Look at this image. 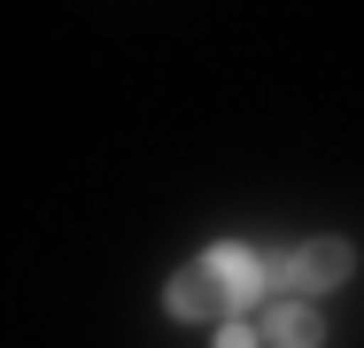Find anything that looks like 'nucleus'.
<instances>
[{"instance_id": "4", "label": "nucleus", "mask_w": 364, "mask_h": 348, "mask_svg": "<svg viewBox=\"0 0 364 348\" xmlns=\"http://www.w3.org/2000/svg\"><path fill=\"white\" fill-rule=\"evenodd\" d=\"M218 348H256V333H248V325L232 317V325H218Z\"/></svg>"}, {"instance_id": "2", "label": "nucleus", "mask_w": 364, "mask_h": 348, "mask_svg": "<svg viewBox=\"0 0 364 348\" xmlns=\"http://www.w3.org/2000/svg\"><path fill=\"white\" fill-rule=\"evenodd\" d=\"M349 263H357L349 240H333V232H326V240H302V248H294V286H302V294H326V286L349 278Z\"/></svg>"}, {"instance_id": "3", "label": "nucleus", "mask_w": 364, "mask_h": 348, "mask_svg": "<svg viewBox=\"0 0 364 348\" xmlns=\"http://www.w3.org/2000/svg\"><path fill=\"white\" fill-rule=\"evenodd\" d=\"M264 341H272V348H318V341H326V317H318L310 302H272Z\"/></svg>"}, {"instance_id": "1", "label": "nucleus", "mask_w": 364, "mask_h": 348, "mask_svg": "<svg viewBox=\"0 0 364 348\" xmlns=\"http://www.w3.org/2000/svg\"><path fill=\"white\" fill-rule=\"evenodd\" d=\"M163 310H171L178 325H202V317H232V310H240V294H232L210 263H194V271H178L171 286H163Z\"/></svg>"}]
</instances>
